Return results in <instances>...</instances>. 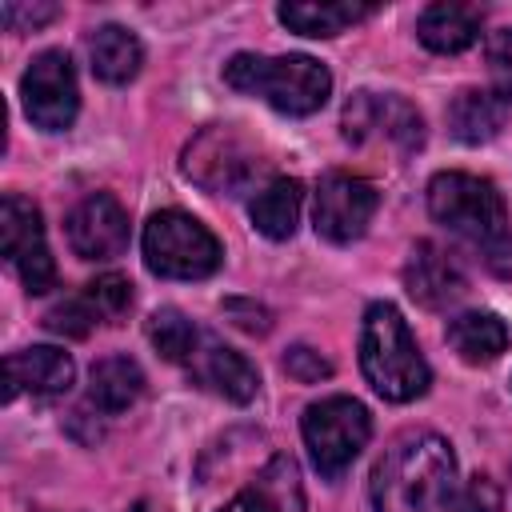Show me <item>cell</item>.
<instances>
[{
    "mask_svg": "<svg viewBox=\"0 0 512 512\" xmlns=\"http://www.w3.org/2000/svg\"><path fill=\"white\" fill-rule=\"evenodd\" d=\"M428 212L468 244H476L492 268H512V232L508 208L492 180L472 172H440L428 184Z\"/></svg>",
    "mask_w": 512,
    "mask_h": 512,
    "instance_id": "obj_2",
    "label": "cell"
},
{
    "mask_svg": "<svg viewBox=\"0 0 512 512\" xmlns=\"http://www.w3.org/2000/svg\"><path fill=\"white\" fill-rule=\"evenodd\" d=\"M56 12H60L56 4H40V8H20V4H4V8H0V16H4V24H8V28H20V24L36 28V24H48V20L56 16Z\"/></svg>",
    "mask_w": 512,
    "mask_h": 512,
    "instance_id": "obj_29",
    "label": "cell"
},
{
    "mask_svg": "<svg viewBox=\"0 0 512 512\" xmlns=\"http://www.w3.org/2000/svg\"><path fill=\"white\" fill-rule=\"evenodd\" d=\"M144 392V372L132 356H104L92 364L88 376V404L104 416H120L124 408H132Z\"/></svg>",
    "mask_w": 512,
    "mask_h": 512,
    "instance_id": "obj_19",
    "label": "cell"
},
{
    "mask_svg": "<svg viewBox=\"0 0 512 512\" xmlns=\"http://www.w3.org/2000/svg\"><path fill=\"white\" fill-rule=\"evenodd\" d=\"M136 512H152V508H136Z\"/></svg>",
    "mask_w": 512,
    "mask_h": 512,
    "instance_id": "obj_30",
    "label": "cell"
},
{
    "mask_svg": "<svg viewBox=\"0 0 512 512\" xmlns=\"http://www.w3.org/2000/svg\"><path fill=\"white\" fill-rule=\"evenodd\" d=\"M344 140L364 144L372 136L392 140L404 152H416L424 144V116L404 100V96H376V92H356L344 104Z\"/></svg>",
    "mask_w": 512,
    "mask_h": 512,
    "instance_id": "obj_11",
    "label": "cell"
},
{
    "mask_svg": "<svg viewBox=\"0 0 512 512\" xmlns=\"http://www.w3.org/2000/svg\"><path fill=\"white\" fill-rule=\"evenodd\" d=\"M132 308V284L120 272H104L92 284H84L76 296L48 308L44 324L60 336H88L96 324H116Z\"/></svg>",
    "mask_w": 512,
    "mask_h": 512,
    "instance_id": "obj_12",
    "label": "cell"
},
{
    "mask_svg": "<svg viewBox=\"0 0 512 512\" xmlns=\"http://www.w3.org/2000/svg\"><path fill=\"white\" fill-rule=\"evenodd\" d=\"M20 96H24V112L36 128L44 132H64L76 120L80 108V88H76V68L64 52L48 48L40 52L24 80H20Z\"/></svg>",
    "mask_w": 512,
    "mask_h": 512,
    "instance_id": "obj_9",
    "label": "cell"
},
{
    "mask_svg": "<svg viewBox=\"0 0 512 512\" xmlns=\"http://www.w3.org/2000/svg\"><path fill=\"white\" fill-rule=\"evenodd\" d=\"M404 288L424 308H448L464 292V272L452 260V252H444L432 240H420L404 264Z\"/></svg>",
    "mask_w": 512,
    "mask_h": 512,
    "instance_id": "obj_14",
    "label": "cell"
},
{
    "mask_svg": "<svg viewBox=\"0 0 512 512\" xmlns=\"http://www.w3.org/2000/svg\"><path fill=\"white\" fill-rule=\"evenodd\" d=\"M228 88L244 96L268 100L276 112L288 116H312L324 108L332 92V76L320 60L312 56H256V52H236L224 64Z\"/></svg>",
    "mask_w": 512,
    "mask_h": 512,
    "instance_id": "obj_4",
    "label": "cell"
},
{
    "mask_svg": "<svg viewBox=\"0 0 512 512\" xmlns=\"http://www.w3.org/2000/svg\"><path fill=\"white\" fill-rule=\"evenodd\" d=\"M360 368H364V380L376 388V396H384L392 404H408L428 392V380H432L428 360L420 356L400 308L388 300H380L364 312Z\"/></svg>",
    "mask_w": 512,
    "mask_h": 512,
    "instance_id": "obj_3",
    "label": "cell"
},
{
    "mask_svg": "<svg viewBox=\"0 0 512 512\" xmlns=\"http://www.w3.org/2000/svg\"><path fill=\"white\" fill-rule=\"evenodd\" d=\"M0 248L4 260L20 272L28 292H48L56 284V264L44 240V224H40V208L24 196H4L0 204Z\"/></svg>",
    "mask_w": 512,
    "mask_h": 512,
    "instance_id": "obj_8",
    "label": "cell"
},
{
    "mask_svg": "<svg viewBox=\"0 0 512 512\" xmlns=\"http://www.w3.org/2000/svg\"><path fill=\"white\" fill-rule=\"evenodd\" d=\"M372 8L368 4H280V20L300 36H336L352 24H360Z\"/></svg>",
    "mask_w": 512,
    "mask_h": 512,
    "instance_id": "obj_24",
    "label": "cell"
},
{
    "mask_svg": "<svg viewBox=\"0 0 512 512\" xmlns=\"http://www.w3.org/2000/svg\"><path fill=\"white\" fill-rule=\"evenodd\" d=\"M188 372H192L204 388H212L216 396L236 400V404H248V400L256 396V388H260L256 368H252L236 348H228V344H220V340H212V336H200V344H196V352H192V360H188Z\"/></svg>",
    "mask_w": 512,
    "mask_h": 512,
    "instance_id": "obj_16",
    "label": "cell"
},
{
    "mask_svg": "<svg viewBox=\"0 0 512 512\" xmlns=\"http://www.w3.org/2000/svg\"><path fill=\"white\" fill-rule=\"evenodd\" d=\"M300 204H304L300 180L276 176V180H268V184L252 196L248 216H252L256 232H264L268 240H288V236L296 232V224H300Z\"/></svg>",
    "mask_w": 512,
    "mask_h": 512,
    "instance_id": "obj_21",
    "label": "cell"
},
{
    "mask_svg": "<svg viewBox=\"0 0 512 512\" xmlns=\"http://www.w3.org/2000/svg\"><path fill=\"white\" fill-rule=\"evenodd\" d=\"M508 108H512V100H504L492 88H460L448 104V128L464 144H484L504 128Z\"/></svg>",
    "mask_w": 512,
    "mask_h": 512,
    "instance_id": "obj_18",
    "label": "cell"
},
{
    "mask_svg": "<svg viewBox=\"0 0 512 512\" xmlns=\"http://www.w3.org/2000/svg\"><path fill=\"white\" fill-rule=\"evenodd\" d=\"M148 340L168 364H188L200 344V332L180 308H156L148 316Z\"/></svg>",
    "mask_w": 512,
    "mask_h": 512,
    "instance_id": "obj_25",
    "label": "cell"
},
{
    "mask_svg": "<svg viewBox=\"0 0 512 512\" xmlns=\"http://www.w3.org/2000/svg\"><path fill=\"white\" fill-rule=\"evenodd\" d=\"M284 372H288L292 380H300V384H316V380H324V376L332 372V364H328L316 348L296 344V348H288V356H284Z\"/></svg>",
    "mask_w": 512,
    "mask_h": 512,
    "instance_id": "obj_27",
    "label": "cell"
},
{
    "mask_svg": "<svg viewBox=\"0 0 512 512\" xmlns=\"http://www.w3.org/2000/svg\"><path fill=\"white\" fill-rule=\"evenodd\" d=\"M300 432H304V444H308V456H312L316 472L324 480H336L352 468V460L368 444L372 416L352 396H324V400L308 404V412L300 420Z\"/></svg>",
    "mask_w": 512,
    "mask_h": 512,
    "instance_id": "obj_6",
    "label": "cell"
},
{
    "mask_svg": "<svg viewBox=\"0 0 512 512\" xmlns=\"http://www.w3.org/2000/svg\"><path fill=\"white\" fill-rule=\"evenodd\" d=\"M180 168L204 192H240V188H248L256 180L260 160L232 128L208 124L188 140Z\"/></svg>",
    "mask_w": 512,
    "mask_h": 512,
    "instance_id": "obj_7",
    "label": "cell"
},
{
    "mask_svg": "<svg viewBox=\"0 0 512 512\" xmlns=\"http://www.w3.org/2000/svg\"><path fill=\"white\" fill-rule=\"evenodd\" d=\"M88 60L104 84H128L144 64V48L128 28L104 24L88 36Z\"/></svg>",
    "mask_w": 512,
    "mask_h": 512,
    "instance_id": "obj_22",
    "label": "cell"
},
{
    "mask_svg": "<svg viewBox=\"0 0 512 512\" xmlns=\"http://www.w3.org/2000/svg\"><path fill=\"white\" fill-rule=\"evenodd\" d=\"M68 244L84 260H112L128 248V212L112 192L84 196L68 216Z\"/></svg>",
    "mask_w": 512,
    "mask_h": 512,
    "instance_id": "obj_13",
    "label": "cell"
},
{
    "mask_svg": "<svg viewBox=\"0 0 512 512\" xmlns=\"http://www.w3.org/2000/svg\"><path fill=\"white\" fill-rule=\"evenodd\" d=\"M452 512H500V492H496V484H492L488 476H476V480L464 488V496L452 504Z\"/></svg>",
    "mask_w": 512,
    "mask_h": 512,
    "instance_id": "obj_28",
    "label": "cell"
},
{
    "mask_svg": "<svg viewBox=\"0 0 512 512\" xmlns=\"http://www.w3.org/2000/svg\"><path fill=\"white\" fill-rule=\"evenodd\" d=\"M416 32H420V44L440 52V56H452V52H464L468 44H476L480 36V12L468 8V4H428L416 20Z\"/></svg>",
    "mask_w": 512,
    "mask_h": 512,
    "instance_id": "obj_20",
    "label": "cell"
},
{
    "mask_svg": "<svg viewBox=\"0 0 512 512\" xmlns=\"http://www.w3.org/2000/svg\"><path fill=\"white\" fill-rule=\"evenodd\" d=\"M72 376H76V368H72V356L68 352H60V348H24V352H12L8 360H4V396L8 400H16L20 392H32V396H40V400H48V396H64L68 388H72Z\"/></svg>",
    "mask_w": 512,
    "mask_h": 512,
    "instance_id": "obj_15",
    "label": "cell"
},
{
    "mask_svg": "<svg viewBox=\"0 0 512 512\" xmlns=\"http://www.w3.org/2000/svg\"><path fill=\"white\" fill-rule=\"evenodd\" d=\"M224 512H304V484L292 456H272Z\"/></svg>",
    "mask_w": 512,
    "mask_h": 512,
    "instance_id": "obj_17",
    "label": "cell"
},
{
    "mask_svg": "<svg viewBox=\"0 0 512 512\" xmlns=\"http://www.w3.org/2000/svg\"><path fill=\"white\" fill-rule=\"evenodd\" d=\"M448 344L464 364H492L508 348V328L492 312H460L448 320Z\"/></svg>",
    "mask_w": 512,
    "mask_h": 512,
    "instance_id": "obj_23",
    "label": "cell"
},
{
    "mask_svg": "<svg viewBox=\"0 0 512 512\" xmlns=\"http://www.w3.org/2000/svg\"><path fill=\"white\" fill-rule=\"evenodd\" d=\"M376 512H452L456 504V456L436 432L400 436L372 468Z\"/></svg>",
    "mask_w": 512,
    "mask_h": 512,
    "instance_id": "obj_1",
    "label": "cell"
},
{
    "mask_svg": "<svg viewBox=\"0 0 512 512\" xmlns=\"http://www.w3.org/2000/svg\"><path fill=\"white\" fill-rule=\"evenodd\" d=\"M376 216V188L348 172H328L316 184L312 200V224L332 244H352L364 236V228Z\"/></svg>",
    "mask_w": 512,
    "mask_h": 512,
    "instance_id": "obj_10",
    "label": "cell"
},
{
    "mask_svg": "<svg viewBox=\"0 0 512 512\" xmlns=\"http://www.w3.org/2000/svg\"><path fill=\"white\" fill-rule=\"evenodd\" d=\"M484 60H488L492 92H500L504 100H512V28H504V32H492V36H488Z\"/></svg>",
    "mask_w": 512,
    "mask_h": 512,
    "instance_id": "obj_26",
    "label": "cell"
},
{
    "mask_svg": "<svg viewBox=\"0 0 512 512\" xmlns=\"http://www.w3.org/2000/svg\"><path fill=\"white\" fill-rule=\"evenodd\" d=\"M220 240L188 212L164 208L144 224V264L168 280H204L220 268Z\"/></svg>",
    "mask_w": 512,
    "mask_h": 512,
    "instance_id": "obj_5",
    "label": "cell"
}]
</instances>
